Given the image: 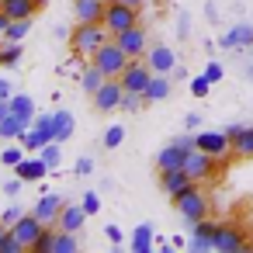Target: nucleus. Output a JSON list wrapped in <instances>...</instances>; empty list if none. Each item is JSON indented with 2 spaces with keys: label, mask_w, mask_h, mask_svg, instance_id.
I'll list each match as a JSON object with an SVG mask.
<instances>
[{
  "label": "nucleus",
  "mask_w": 253,
  "mask_h": 253,
  "mask_svg": "<svg viewBox=\"0 0 253 253\" xmlns=\"http://www.w3.org/2000/svg\"><path fill=\"white\" fill-rule=\"evenodd\" d=\"M108 39H111V32L104 21H77V28L70 32V49H73V56L90 59Z\"/></svg>",
  "instance_id": "nucleus-1"
},
{
  "label": "nucleus",
  "mask_w": 253,
  "mask_h": 253,
  "mask_svg": "<svg viewBox=\"0 0 253 253\" xmlns=\"http://www.w3.org/2000/svg\"><path fill=\"white\" fill-rule=\"evenodd\" d=\"M90 63H94V66H97L108 80H118V77L125 73V66L132 63V56H128V52H125L115 39H108V42H104V45L90 56Z\"/></svg>",
  "instance_id": "nucleus-2"
},
{
  "label": "nucleus",
  "mask_w": 253,
  "mask_h": 253,
  "mask_svg": "<svg viewBox=\"0 0 253 253\" xmlns=\"http://www.w3.org/2000/svg\"><path fill=\"white\" fill-rule=\"evenodd\" d=\"M173 205H177V211H180V218H184L187 225H194V222L208 218V194H201V187H198V184H194V187H187L184 194H177V198H173Z\"/></svg>",
  "instance_id": "nucleus-3"
},
{
  "label": "nucleus",
  "mask_w": 253,
  "mask_h": 253,
  "mask_svg": "<svg viewBox=\"0 0 253 253\" xmlns=\"http://www.w3.org/2000/svg\"><path fill=\"white\" fill-rule=\"evenodd\" d=\"M104 25L111 32V39L125 28H135L139 25V7H128V4H118V0H108V11H104Z\"/></svg>",
  "instance_id": "nucleus-4"
},
{
  "label": "nucleus",
  "mask_w": 253,
  "mask_h": 253,
  "mask_svg": "<svg viewBox=\"0 0 253 253\" xmlns=\"http://www.w3.org/2000/svg\"><path fill=\"white\" fill-rule=\"evenodd\" d=\"M118 80H122V87H125V90H135V94H142V90L149 87V80H153V66H149L146 59H132Z\"/></svg>",
  "instance_id": "nucleus-5"
},
{
  "label": "nucleus",
  "mask_w": 253,
  "mask_h": 253,
  "mask_svg": "<svg viewBox=\"0 0 253 253\" xmlns=\"http://www.w3.org/2000/svg\"><path fill=\"white\" fill-rule=\"evenodd\" d=\"M215 250H222V253H246L250 250V239L236 225H218L215 229Z\"/></svg>",
  "instance_id": "nucleus-6"
},
{
  "label": "nucleus",
  "mask_w": 253,
  "mask_h": 253,
  "mask_svg": "<svg viewBox=\"0 0 253 253\" xmlns=\"http://www.w3.org/2000/svg\"><path fill=\"white\" fill-rule=\"evenodd\" d=\"M122 94H125L122 80H104L90 97H94V108L97 111H118L122 108Z\"/></svg>",
  "instance_id": "nucleus-7"
},
{
  "label": "nucleus",
  "mask_w": 253,
  "mask_h": 253,
  "mask_svg": "<svg viewBox=\"0 0 253 253\" xmlns=\"http://www.w3.org/2000/svg\"><path fill=\"white\" fill-rule=\"evenodd\" d=\"M215 163H218V160H215L211 153H205V149H191L187 160H184V170L201 184V180H208V177L215 173Z\"/></svg>",
  "instance_id": "nucleus-8"
},
{
  "label": "nucleus",
  "mask_w": 253,
  "mask_h": 253,
  "mask_svg": "<svg viewBox=\"0 0 253 253\" xmlns=\"http://www.w3.org/2000/svg\"><path fill=\"white\" fill-rule=\"evenodd\" d=\"M115 42H118V45H122V49L132 56V59H142V56L149 52L146 28H139V25H135V28H125V32H118V35H115Z\"/></svg>",
  "instance_id": "nucleus-9"
},
{
  "label": "nucleus",
  "mask_w": 253,
  "mask_h": 253,
  "mask_svg": "<svg viewBox=\"0 0 253 253\" xmlns=\"http://www.w3.org/2000/svg\"><path fill=\"white\" fill-rule=\"evenodd\" d=\"M11 229H14V236L21 239V246H25V250H32V243H35V239L42 236L45 222H42V218H39L35 211H25V215H21V218H18V222H14Z\"/></svg>",
  "instance_id": "nucleus-10"
},
{
  "label": "nucleus",
  "mask_w": 253,
  "mask_h": 253,
  "mask_svg": "<svg viewBox=\"0 0 253 253\" xmlns=\"http://www.w3.org/2000/svg\"><path fill=\"white\" fill-rule=\"evenodd\" d=\"M63 208H66V201H63V194H42L39 201H35V215L45 222V225H59V215H63Z\"/></svg>",
  "instance_id": "nucleus-11"
},
{
  "label": "nucleus",
  "mask_w": 253,
  "mask_h": 253,
  "mask_svg": "<svg viewBox=\"0 0 253 253\" xmlns=\"http://www.w3.org/2000/svg\"><path fill=\"white\" fill-rule=\"evenodd\" d=\"M194 184H198V180H194L184 167H180V170H163V173H160V187H163L170 198L184 194V191H187V187H194Z\"/></svg>",
  "instance_id": "nucleus-12"
},
{
  "label": "nucleus",
  "mask_w": 253,
  "mask_h": 253,
  "mask_svg": "<svg viewBox=\"0 0 253 253\" xmlns=\"http://www.w3.org/2000/svg\"><path fill=\"white\" fill-rule=\"evenodd\" d=\"M198 149H205V153H211L215 160H222V156H229L232 139H229V132H201V135H198Z\"/></svg>",
  "instance_id": "nucleus-13"
},
{
  "label": "nucleus",
  "mask_w": 253,
  "mask_h": 253,
  "mask_svg": "<svg viewBox=\"0 0 253 253\" xmlns=\"http://www.w3.org/2000/svg\"><path fill=\"white\" fill-rule=\"evenodd\" d=\"M215 229H218V222H208V218L194 222L191 225V250H198V253L215 250Z\"/></svg>",
  "instance_id": "nucleus-14"
},
{
  "label": "nucleus",
  "mask_w": 253,
  "mask_h": 253,
  "mask_svg": "<svg viewBox=\"0 0 253 253\" xmlns=\"http://www.w3.org/2000/svg\"><path fill=\"white\" fill-rule=\"evenodd\" d=\"M225 132H229V139H232V153L243 156V160H253V128H246V125H229Z\"/></svg>",
  "instance_id": "nucleus-15"
},
{
  "label": "nucleus",
  "mask_w": 253,
  "mask_h": 253,
  "mask_svg": "<svg viewBox=\"0 0 253 253\" xmlns=\"http://www.w3.org/2000/svg\"><path fill=\"white\" fill-rule=\"evenodd\" d=\"M14 173H18L25 184H35V180H42V177L49 173V163H45L42 156H28V160H21V163L14 167Z\"/></svg>",
  "instance_id": "nucleus-16"
},
{
  "label": "nucleus",
  "mask_w": 253,
  "mask_h": 253,
  "mask_svg": "<svg viewBox=\"0 0 253 253\" xmlns=\"http://www.w3.org/2000/svg\"><path fill=\"white\" fill-rule=\"evenodd\" d=\"M108 0H73V14L77 21H104Z\"/></svg>",
  "instance_id": "nucleus-17"
},
{
  "label": "nucleus",
  "mask_w": 253,
  "mask_h": 253,
  "mask_svg": "<svg viewBox=\"0 0 253 253\" xmlns=\"http://www.w3.org/2000/svg\"><path fill=\"white\" fill-rule=\"evenodd\" d=\"M84 222H87V208L77 205V201H66V208H63V215H59V229H66V232H80Z\"/></svg>",
  "instance_id": "nucleus-18"
},
{
  "label": "nucleus",
  "mask_w": 253,
  "mask_h": 253,
  "mask_svg": "<svg viewBox=\"0 0 253 253\" xmlns=\"http://www.w3.org/2000/svg\"><path fill=\"white\" fill-rule=\"evenodd\" d=\"M146 63L153 66V73H173V66H177V56H173V49H167V45H156L153 52H146Z\"/></svg>",
  "instance_id": "nucleus-19"
},
{
  "label": "nucleus",
  "mask_w": 253,
  "mask_h": 253,
  "mask_svg": "<svg viewBox=\"0 0 253 253\" xmlns=\"http://www.w3.org/2000/svg\"><path fill=\"white\" fill-rule=\"evenodd\" d=\"M11 115L21 122V128H32V122H35V101L28 94H14L11 97Z\"/></svg>",
  "instance_id": "nucleus-20"
},
{
  "label": "nucleus",
  "mask_w": 253,
  "mask_h": 253,
  "mask_svg": "<svg viewBox=\"0 0 253 253\" xmlns=\"http://www.w3.org/2000/svg\"><path fill=\"white\" fill-rule=\"evenodd\" d=\"M218 45L222 49H246V45H253V28L250 25H236V28H229L218 39Z\"/></svg>",
  "instance_id": "nucleus-21"
},
{
  "label": "nucleus",
  "mask_w": 253,
  "mask_h": 253,
  "mask_svg": "<svg viewBox=\"0 0 253 253\" xmlns=\"http://www.w3.org/2000/svg\"><path fill=\"white\" fill-rule=\"evenodd\" d=\"M184 160H187V149H180L177 142H170L167 149H160L156 167H160V173H163V170H180V167H184Z\"/></svg>",
  "instance_id": "nucleus-22"
},
{
  "label": "nucleus",
  "mask_w": 253,
  "mask_h": 253,
  "mask_svg": "<svg viewBox=\"0 0 253 253\" xmlns=\"http://www.w3.org/2000/svg\"><path fill=\"white\" fill-rule=\"evenodd\" d=\"M4 14L11 18V21H21V18H35V11H39V0H4Z\"/></svg>",
  "instance_id": "nucleus-23"
},
{
  "label": "nucleus",
  "mask_w": 253,
  "mask_h": 253,
  "mask_svg": "<svg viewBox=\"0 0 253 253\" xmlns=\"http://www.w3.org/2000/svg\"><path fill=\"white\" fill-rule=\"evenodd\" d=\"M142 97H146V104L170 97V80H167V73H153V80H149V87L142 90Z\"/></svg>",
  "instance_id": "nucleus-24"
},
{
  "label": "nucleus",
  "mask_w": 253,
  "mask_h": 253,
  "mask_svg": "<svg viewBox=\"0 0 253 253\" xmlns=\"http://www.w3.org/2000/svg\"><path fill=\"white\" fill-rule=\"evenodd\" d=\"M18 139H21V146H25V149H32V153H39L42 146H49V142H52V132H45V128H39V125H32V128H28V132H21Z\"/></svg>",
  "instance_id": "nucleus-25"
},
{
  "label": "nucleus",
  "mask_w": 253,
  "mask_h": 253,
  "mask_svg": "<svg viewBox=\"0 0 253 253\" xmlns=\"http://www.w3.org/2000/svg\"><path fill=\"white\" fill-rule=\"evenodd\" d=\"M153 243H156L153 225H149V222L135 225V232H132V250H135V253H153Z\"/></svg>",
  "instance_id": "nucleus-26"
},
{
  "label": "nucleus",
  "mask_w": 253,
  "mask_h": 253,
  "mask_svg": "<svg viewBox=\"0 0 253 253\" xmlns=\"http://www.w3.org/2000/svg\"><path fill=\"white\" fill-rule=\"evenodd\" d=\"M77 80H80V87H84L87 94H94V90H97V87H101V84H104L108 77H104V73H101V70H97L94 63H87V66L80 70V77H77Z\"/></svg>",
  "instance_id": "nucleus-27"
},
{
  "label": "nucleus",
  "mask_w": 253,
  "mask_h": 253,
  "mask_svg": "<svg viewBox=\"0 0 253 253\" xmlns=\"http://www.w3.org/2000/svg\"><path fill=\"white\" fill-rule=\"evenodd\" d=\"M21 42H7L4 49H0V66L4 70H14V66H21Z\"/></svg>",
  "instance_id": "nucleus-28"
},
{
  "label": "nucleus",
  "mask_w": 253,
  "mask_h": 253,
  "mask_svg": "<svg viewBox=\"0 0 253 253\" xmlns=\"http://www.w3.org/2000/svg\"><path fill=\"white\" fill-rule=\"evenodd\" d=\"M32 32V18H21V21H11L7 32H4V42H25V35Z\"/></svg>",
  "instance_id": "nucleus-29"
},
{
  "label": "nucleus",
  "mask_w": 253,
  "mask_h": 253,
  "mask_svg": "<svg viewBox=\"0 0 253 253\" xmlns=\"http://www.w3.org/2000/svg\"><path fill=\"white\" fill-rule=\"evenodd\" d=\"M56 142H66L70 135H73V115L70 111H56Z\"/></svg>",
  "instance_id": "nucleus-30"
},
{
  "label": "nucleus",
  "mask_w": 253,
  "mask_h": 253,
  "mask_svg": "<svg viewBox=\"0 0 253 253\" xmlns=\"http://www.w3.org/2000/svg\"><path fill=\"white\" fill-rule=\"evenodd\" d=\"M56 229H59V225H45L42 236L32 243V253H52V246H56Z\"/></svg>",
  "instance_id": "nucleus-31"
},
{
  "label": "nucleus",
  "mask_w": 253,
  "mask_h": 253,
  "mask_svg": "<svg viewBox=\"0 0 253 253\" xmlns=\"http://www.w3.org/2000/svg\"><path fill=\"white\" fill-rule=\"evenodd\" d=\"M52 253H77V232L56 229V246H52Z\"/></svg>",
  "instance_id": "nucleus-32"
},
{
  "label": "nucleus",
  "mask_w": 253,
  "mask_h": 253,
  "mask_svg": "<svg viewBox=\"0 0 253 253\" xmlns=\"http://www.w3.org/2000/svg\"><path fill=\"white\" fill-rule=\"evenodd\" d=\"M39 156L49 163V170H56V167L63 163V149H59V142H49V146H42V149H39Z\"/></svg>",
  "instance_id": "nucleus-33"
},
{
  "label": "nucleus",
  "mask_w": 253,
  "mask_h": 253,
  "mask_svg": "<svg viewBox=\"0 0 253 253\" xmlns=\"http://www.w3.org/2000/svg\"><path fill=\"white\" fill-rule=\"evenodd\" d=\"M25 246H21V239L14 236V229H7L4 236H0V253H21Z\"/></svg>",
  "instance_id": "nucleus-34"
},
{
  "label": "nucleus",
  "mask_w": 253,
  "mask_h": 253,
  "mask_svg": "<svg viewBox=\"0 0 253 253\" xmlns=\"http://www.w3.org/2000/svg\"><path fill=\"white\" fill-rule=\"evenodd\" d=\"M122 139H125V128H122V125H111V128L104 132V139H101V142H104V149H118V146H122Z\"/></svg>",
  "instance_id": "nucleus-35"
},
{
  "label": "nucleus",
  "mask_w": 253,
  "mask_h": 253,
  "mask_svg": "<svg viewBox=\"0 0 253 253\" xmlns=\"http://www.w3.org/2000/svg\"><path fill=\"white\" fill-rule=\"evenodd\" d=\"M142 104H146L142 94H135V90H125V94H122V111H139Z\"/></svg>",
  "instance_id": "nucleus-36"
},
{
  "label": "nucleus",
  "mask_w": 253,
  "mask_h": 253,
  "mask_svg": "<svg viewBox=\"0 0 253 253\" xmlns=\"http://www.w3.org/2000/svg\"><path fill=\"white\" fill-rule=\"evenodd\" d=\"M208 90H211V80H208V77H205V73H201V77H194V80H191V94H194V97H205V94H208Z\"/></svg>",
  "instance_id": "nucleus-37"
},
{
  "label": "nucleus",
  "mask_w": 253,
  "mask_h": 253,
  "mask_svg": "<svg viewBox=\"0 0 253 253\" xmlns=\"http://www.w3.org/2000/svg\"><path fill=\"white\" fill-rule=\"evenodd\" d=\"M80 205L87 208V215H97V211H101V194H97V191H87Z\"/></svg>",
  "instance_id": "nucleus-38"
},
{
  "label": "nucleus",
  "mask_w": 253,
  "mask_h": 253,
  "mask_svg": "<svg viewBox=\"0 0 253 253\" xmlns=\"http://www.w3.org/2000/svg\"><path fill=\"white\" fill-rule=\"evenodd\" d=\"M25 156H21V149H14V146H7L4 153H0V163H7V167H18Z\"/></svg>",
  "instance_id": "nucleus-39"
},
{
  "label": "nucleus",
  "mask_w": 253,
  "mask_h": 253,
  "mask_svg": "<svg viewBox=\"0 0 253 253\" xmlns=\"http://www.w3.org/2000/svg\"><path fill=\"white\" fill-rule=\"evenodd\" d=\"M25 215V208L21 205H11V208H4V215H0V222H4V225H14L18 218Z\"/></svg>",
  "instance_id": "nucleus-40"
},
{
  "label": "nucleus",
  "mask_w": 253,
  "mask_h": 253,
  "mask_svg": "<svg viewBox=\"0 0 253 253\" xmlns=\"http://www.w3.org/2000/svg\"><path fill=\"white\" fill-rule=\"evenodd\" d=\"M87 173H94V160H90V156L77 160V177H87Z\"/></svg>",
  "instance_id": "nucleus-41"
},
{
  "label": "nucleus",
  "mask_w": 253,
  "mask_h": 253,
  "mask_svg": "<svg viewBox=\"0 0 253 253\" xmlns=\"http://www.w3.org/2000/svg\"><path fill=\"white\" fill-rule=\"evenodd\" d=\"M205 77H208L211 84H218V80H222V66H218V63H208V66H205Z\"/></svg>",
  "instance_id": "nucleus-42"
},
{
  "label": "nucleus",
  "mask_w": 253,
  "mask_h": 253,
  "mask_svg": "<svg viewBox=\"0 0 253 253\" xmlns=\"http://www.w3.org/2000/svg\"><path fill=\"white\" fill-rule=\"evenodd\" d=\"M21 184H25L21 177H14V180H7V184H4V194H11V198H14V194L21 191Z\"/></svg>",
  "instance_id": "nucleus-43"
},
{
  "label": "nucleus",
  "mask_w": 253,
  "mask_h": 253,
  "mask_svg": "<svg viewBox=\"0 0 253 253\" xmlns=\"http://www.w3.org/2000/svg\"><path fill=\"white\" fill-rule=\"evenodd\" d=\"M104 236H108L111 243H122V229H118V225H104Z\"/></svg>",
  "instance_id": "nucleus-44"
},
{
  "label": "nucleus",
  "mask_w": 253,
  "mask_h": 253,
  "mask_svg": "<svg viewBox=\"0 0 253 253\" xmlns=\"http://www.w3.org/2000/svg\"><path fill=\"white\" fill-rule=\"evenodd\" d=\"M14 90H11V80H0V101H11Z\"/></svg>",
  "instance_id": "nucleus-45"
},
{
  "label": "nucleus",
  "mask_w": 253,
  "mask_h": 253,
  "mask_svg": "<svg viewBox=\"0 0 253 253\" xmlns=\"http://www.w3.org/2000/svg\"><path fill=\"white\" fill-rule=\"evenodd\" d=\"M11 118V101H0V122Z\"/></svg>",
  "instance_id": "nucleus-46"
},
{
  "label": "nucleus",
  "mask_w": 253,
  "mask_h": 253,
  "mask_svg": "<svg viewBox=\"0 0 253 253\" xmlns=\"http://www.w3.org/2000/svg\"><path fill=\"white\" fill-rule=\"evenodd\" d=\"M7 25H11V18L4 14V7H0V35H4V32H7Z\"/></svg>",
  "instance_id": "nucleus-47"
},
{
  "label": "nucleus",
  "mask_w": 253,
  "mask_h": 253,
  "mask_svg": "<svg viewBox=\"0 0 253 253\" xmlns=\"http://www.w3.org/2000/svg\"><path fill=\"white\" fill-rule=\"evenodd\" d=\"M118 4H128V7H142L146 0H118Z\"/></svg>",
  "instance_id": "nucleus-48"
},
{
  "label": "nucleus",
  "mask_w": 253,
  "mask_h": 253,
  "mask_svg": "<svg viewBox=\"0 0 253 253\" xmlns=\"http://www.w3.org/2000/svg\"><path fill=\"white\" fill-rule=\"evenodd\" d=\"M7 229H11V225H4V222H0V236H4V232H7Z\"/></svg>",
  "instance_id": "nucleus-49"
},
{
  "label": "nucleus",
  "mask_w": 253,
  "mask_h": 253,
  "mask_svg": "<svg viewBox=\"0 0 253 253\" xmlns=\"http://www.w3.org/2000/svg\"><path fill=\"white\" fill-rule=\"evenodd\" d=\"M246 77H250V80H253V66H250V70H246Z\"/></svg>",
  "instance_id": "nucleus-50"
},
{
  "label": "nucleus",
  "mask_w": 253,
  "mask_h": 253,
  "mask_svg": "<svg viewBox=\"0 0 253 253\" xmlns=\"http://www.w3.org/2000/svg\"><path fill=\"white\" fill-rule=\"evenodd\" d=\"M45 4H49V0H39V7H45Z\"/></svg>",
  "instance_id": "nucleus-51"
},
{
  "label": "nucleus",
  "mask_w": 253,
  "mask_h": 253,
  "mask_svg": "<svg viewBox=\"0 0 253 253\" xmlns=\"http://www.w3.org/2000/svg\"><path fill=\"white\" fill-rule=\"evenodd\" d=\"M0 4H4V0H0Z\"/></svg>",
  "instance_id": "nucleus-52"
}]
</instances>
